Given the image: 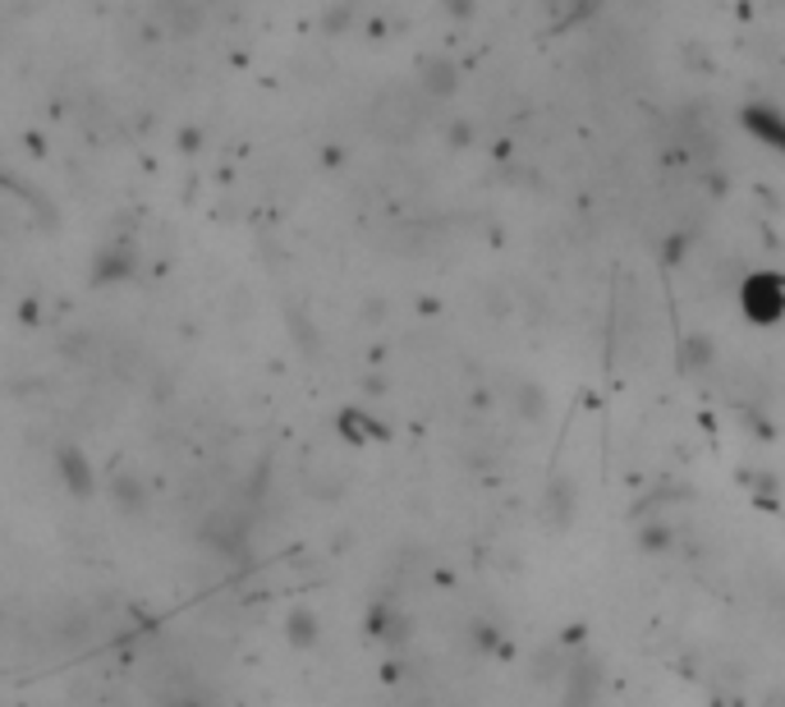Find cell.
Here are the masks:
<instances>
[{"mask_svg": "<svg viewBox=\"0 0 785 707\" xmlns=\"http://www.w3.org/2000/svg\"><path fill=\"white\" fill-rule=\"evenodd\" d=\"M111 497H115L124 510H138V506L147 501V491H143V482H138L134 474H120V478H111Z\"/></svg>", "mask_w": 785, "mask_h": 707, "instance_id": "obj_2", "label": "cell"}, {"mask_svg": "<svg viewBox=\"0 0 785 707\" xmlns=\"http://www.w3.org/2000/svg\"><path fill=\"white\" fill-rule=\"evenodd\" d=\"M60 469H65V482L74 487V491H92V474H87V459L74 450V446H65L60 450Z\"/></svg>", "mask_w": 785, "mask_h": 707, "instance_id": "obj_1", "label": "cell"}, {"mask_svg": "<svg viewBox=\"0 0 785 707\" xmlns=\"http://www.w3.org/2000/svg\"><path fill=\"white\" fill-rule=\"evenodd\" d=\"M156 707H207V703L198 694H188V689H171V694L156 698Z\"/></svg>", "mask_w": 785, "mask_h": 707, "instance_id": "obj_3", "label": "cell"}]
</instances>
